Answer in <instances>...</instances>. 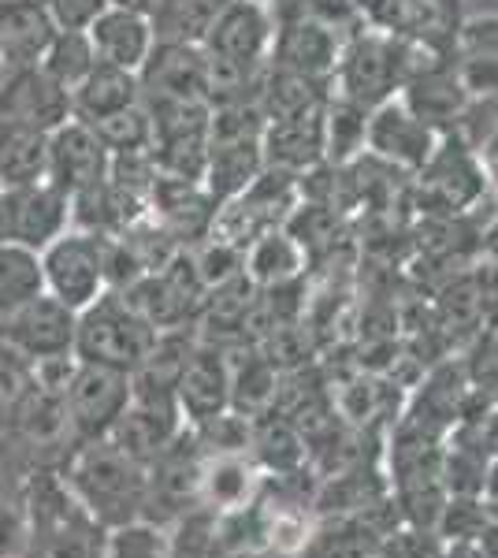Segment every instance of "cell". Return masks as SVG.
I'll return each instance as SVG.
<instances>
[{
    "label": "cell",
    "instance_id": "cell-34",
    "mask_svg": "<svg viewBox=\"0 0 498 558\" xmlns=\"http://www.w3.org/2000/svg\"><path fill=\"white\" fill-rule=\"evenodd\" d=\"M365 128H368L365 108L331 94L328 108H324V160L335 168L353 165L365 153Z\"/></svg>",
    "mask_w": 498,
    "mask_h": 558
},
{
    "label": "cell",
    "instance_id": "cell-18",
    "mask_svg": "<svg viewBox=\"0 0 498 558\" xmlns=\"http://www.w3.org/2000/svg\"><path fill=\"white\" fill-rule=\"evenodd\" d=\"M398 101L410 108L416 120L428 123L436 134H454L473 94L461 83V71L454 60H436V64L416 71L410 83L402 86Z\"/></svg>",
    "mask_w": 498,
    "mask_h": 558
},
{
    "label": "cell",
    "instance_id": "cell-23",
    "mask_svg": "<svg viewBox=\"0 0 498 558\" xmlns=\"http://www.w3.org/2000/svg\"><path fill=\"white\" fill-rule=\"evenodd\" d=\"M89 41H94V52L101 64L134 71L146 64L149 49H153V26L142 12H131V8L108 4L94 23H89Z\"/></svg>",
    "mask_w": 498,
    "mask_h": 558
},
{
    "label": "cell",
    "instance_id": "cell-26",
    "mask_svg": "<svg viewBox=\"0 0 498 558\" xmlns=\"http://www.w3.org/2000/svg\"><path fill=\"white\" fill-rule=\"evenodd\" d=\"M265 473L250 454H205L202 465V507L212 514H234L260 495Z\"/></svg>",
    "mask_w": 498,
    "mask_h": 558
},
{
    "label": "cell",
    "instance_id": "cell-25",
    "mask_svg": "<svg viewBox=\"0 0 498 558\" xmlns=\"http://www.w3.org/2000/svg\"><path fill=\"white\" fill-rule=\"evenodd\" d=\"M246 454L253 458L265 476H302V470L309 465V447H305L302 432H297L283 413L268 410L250 417V447Z\"/></svg>",
    "mask_w": 498,
    "mask_h": 558
},
{
    "label": "cell",
    "instance_id": "cell-50",
    "mask_svg": "<svg viewBox=\"0 0 498 558\" xmlns=\"http://www.w3.org/2000/svg\"><path fill=\"white\" fill-rule=\"evenodd\" d=\"M253 4H271V0H253Z\"/></svg>",
    "mask_w": 498,
    "mask_h": 558
},
{
    "label": "cell",
    "instance_id": "cell-22",
    "mask_svg": "<svg viewBox=\"0 0 498 558\" xmlns=\"http://www.w3.org/2000/svg\"><path fill=\"white\" fill-rule=\"evenodd\" d=\"M324 108H328V101L302 116H291V120L265 123V138H260L265 168L302 175L309 168L324 165Z\"/></svg>",
    "mask_w": 498,
    "mask_h": 558
},
{
    "label": "cell",
    "instance_id": "cell-11",
    "mask_svg": "<svg viewBox=\"0 0 498 558\" xmlns=\"http://www.w3.org/2000/svg\"><path fill=\"white\" fill-rule=\"evenodd\" d=\"M75 310H68L63 302L41 291L0 320V343L15 357H23L26 365H38L49 362V357L75 354Z\"/></svg>",
    "mask_w": 498,
    "mask_h": 558
},
{
    "label": "cell",
    "instance_id": "cell-39",
    "mask_svg": "<svg viewBox=\"0 0 498 558\" xmlns=\"http://www.w3.org/2000/svg\"><path fill=\"white\" fill-rule=\"evenodd\" d=\"M487 510L479 495H447L442 514L436 521V533L442 544H458V539H476L487 525Z\"/></svg>",
    "mask_w": 498,
    "mask_h": 558
},
{
    "label": "cell",
    "instance_id": "cell-46",
    "mask_svg": "<svg viewBox=\"0 0 498 558\" xmlns=\"http://www.w3.org/2000/svg\"><path fill=\"white\" fill-rule=\"evenodd\" d=\"M442 558H487V555L479 551L476 539H458V544H447V551H442Z\"/></svg>",
    "mask_w": 498,
    "mask_h": 558
},
{
    "label": "cell",
    "instance_id": "cell-33",
    "mask_svg": "<svg viewBox=\"0 0 498 558\" xmlns=\"http://www.w3.org/2000/svg\"><path fill=\"white\" fill-rule=\"evenodd\" d=\"M49 134L0 120V186H23L45 179Z\"/></svg>",
    "mask_w": 498,
    "mask_h": 558
},
{
    "label": "cell",
    "instance_id": "cell-47",
    "mask_svg": "<svg viewBox=\"0 0 498 558\" xmlns=\"http://www.w3.org/2000/svg\"><path fill=\"white\" fill-rule=\"evenodd\" d=\"M469 15H498V0H465V20Z\"/></svg>",
    "mask_w": 498,
    "mask_h": 558
},
{
    "label": "cell",
    "instance_id": "cell-14",
    "mask_svg": "<svg viewBox=\"0 0 498 558\" xmlns=\"http://www.w3.org/2000/svg\"><path fill=\"white\" fill-rule=\"evenodd\" d=\"M112 168V153L97 138L89 123L71 116L63 128L49 134V160H45V179L68 197H78L94 186H101Z\"/></svg>",
    "mask_w": 498,
    "mask_h": 558
},
{
    "label": "cell",
    "instance_id": "cell-1",
    "mask_svg": "<svg viewBox=\"0 0 498 558\" xmlns=\"http://www.w3.org/2000/svg\"><path fill=\"white\" fill-rule=\"evenodd\" d=\"M23 502L26 547L20 558H108L112 529L75 499L63 473H34Z\"/></svg>",
    "mask_w": 498,
    "mask_h": 558
},
{
    "label": "cell",
    "instance_id": "cell-41",
    "mask_svg": "<svg viewBox=\"0 0 498 558\" xmlns=\"http://www.w3.org/2000/svg\"><path fill=\"white\" fill-rule=\"evenodd\" d=\"M442 551H447V544L436 529L405 525V521L394 525L379 544V558H442Z\"/></svg>",
    "mask_w": 498,
    "mask_h": 558
},
{
    "label": "cell",
    "instance_id": "cell-4",
    "mask_svg": "<svg viewBox=\"0 0 498 558\" xmlns=\"http://www.w3.org/2000/svg\"><path fill=\"white\" fill-rule=\"evenodd\" d=\"M160 331L142 317V310L123 291H105L97 302L78 310L75 357L89 365L134 373L157 343Z\"/></svg>",
    "mask_w": 498,
    "mask_h": 558
},
{
    "label": "cell",
    "instance_id": "cell-16",
    "mask_svg": "<svg viewBox=\"0 0 498 558\" xmlns=\"http://www.w3.org/2000/svg\"><path fill=\"white\" fill-rule=\"evenodd\" d=\"M442 134H436L424 120L405 108L402 101H387L376 112H368V128H365V149H373L376 160L398 168V172H421L432 160Z\"/></svg>",
    "mask_w": 498,
    "mask_h": 558
},
{
    "label": "cell",
    "instance_id": "cell-9",
    "mask_svg": "<svg viewBox=\"0 0 498 558\" xmlns=\"http://www.w3.org/2000/svg\"><path fill=\"white\" fill-rule=\"evenodd\" d=\"M71 228V197L49 179L0 191V242L41 254Z\"/></svg>",
    "mask_w": 498,
    "mask_h": 558
},
{
    "label": "cell",
    "instance_id": "cell-19",
    "mask_svg": "<svg viewBox=\"0 0 498 558\" xmlns=\"http://www.w3.org/2000/svg\"><path fill=\"white\" fill-rule=\"evenodd\" d=\"M342 45L347 41H342L335 31H328V26L287 20V23H276L268 64L279 71H291V75L313 78V83L331 86V75L342 57Z\"/></svg>",
    "mask_w": 498,
    "mask_h": 558
},
{
    "label": "cell",
    "instance_id": "cell-49",
    "mask_svg": "<svg viewBox=\"0 0 498 558\" xmlns=\"http://www.w3.org/2000/svg\"><path fill=\"white\" fill-rule=\"evenodd\" d=\"M4 75H8V68H4V60H0V83H4Z\"/></svg>",
    "mask_w": 498,
    "mask_h": 558
},
{
    "label": "cell",
    "instance_id": "cell-40",
    "mask_svg": "<svg viewBox=\"0 0 498 558\" xmlns=\"http://www.w3.org/2000/svg\"><path fill=\"white\" fill-rule=\"evenodd\" d=\"M108 558H168V539L149 521H131L123 529H112Z\"/></svg>",
    "mask_w": 498,
    "mask_h": 558
},
{
    "label": "cell",
    "instance_id": "cell-31",
    "mask_svg": "<svg viewBox=\"0 0 498 558\" xmlns=\"http://www.w3.org/2000/svg\"><path fill=\"white\" fill-rule=\"evenodd\" d=\"M305 265H309V260H305L302 246H297L283 228H276V231H265L260 239L250 242L246 260H242V272H246L257 287H276V283L302 279Z\"/></svg>",
    "mask_w": 498,
    "mask_h": 558
},
{
    "label": "cell",
    "instance_id": "cell-29",
    "mask_svg": "<svg viewBox=\"0 0 498 558\" xmlns=\"http://www.w3.org/2000/svg\"><path fill=\"white\" fill-rule=\"evenodd\" d=\"M316 529V514L305 499H260V551L297 558Z\"/></svg>",
    "mask_w": 498,
    "mask_h": 558
},
{
    "label": "cell",
    "instance_id": "cell-43",
    "mask_svg": "<svg viewBox=\"0 0 498 558\" xmlns=\"http://www.w3.org/2000/svg\"><path fill=\"white\" fill-rule=\"evenodd\" d=\"M26 547V502L0 492V558H20Z\"/></svg>",
    "mask_w": 498,
    "mask_h": 558
},
{
    "label": "cell",
    "instance_id": "cell-3",
    "mask_svg": "<svg viewBox=\"0 0 498 558\" xmlns=\"http://www.w3.org/2000/svg\"><path fill=\"white\" fill-rule=\"evenodd\" d=\"M146 476V465L126 458L108 436L78 444L68 454V465H63L68 488L105 529H123L131 521H142Z\"/></svg>",
    "mask_w": 498,
    "mask_h": 558
},
{
    "label": "cell",
    "instance_id": "cell-13",
    "mask_svg": "<svg viewBox=\"0 0 498 558\" xmlns=\"http://www.w3.org/2000/svg\"><path fill=\"white\" fill-rule=\"evenodd\" d=\"M416 186H421V205H428V213H461L484 194V165L458 134H442L432 160L416 172Z\"/></svg>",
    "mask_w": 498,
    "mask_h": 558
},
{
    "label": "cell",
    "instance_id": "cell-35",
    "mask_svg": "<svg viewBox=\"0 0 498 558\" xmlns=\"http://www.w3.org/2000/svg\"><path fill=\"white\" fill-rule=\"evenodd\" d=\"M268 12H271V23L297 20V23L328 26L342 41H350L353 34L365 31L357 0H271Z\"/></svg>",
    "mask_w": 498,
    "mask_h": 558
},
{
    "label": "cell",
    "instance_id": "cell-5",
    "mask_svg": "<svg viewBox=\"0 0 498 558\" xmlns=\"http://www.w3.org/2000/svg\"><path fill=\"white\" fill-rule=\"evenodd\" d=\"M357 8L373 31L413 41L436 57H458L465 0H357Z\"/></svg>",
    "mask_w": 498,
    "mask_h": 558
},
{
    "label": "cell",
    "instance_id": "cell-32",
    "mask_svg": "<svg viewBox=\"0 0 498 558\" xmlns=\"http://www.w3.org/2000/svg\"><path fill=\"white\" fill-rule=\"evenodd\" d=\"M331 97L328 83H313V78L291 75V71H279L271 68L265 71V83H260L257 94V108L265 116V123L276 120H291V116H302L309 108H320Z\"/></svg>",
    "mask_w": 498,
    "mask_h": 558
},
{
    "label": "cell",
    "instance_id": "cell-44",
    "mask_svg": "<svg viewBox=\"0 0 498 558\" xmlns=\"http://www.w3.org/2000/svg\"><path fill=\"white\" fill-rule=\"evenodd\" d=\"M57 31H89V23L105 12L112 0H41Z\"/></svg>",
    "mask_w": 498,
    "mask_h": 558
},
{
    "label": "cell",
    "instance_id": "cell-6",
    "mask_svg": "<svg viewBox=\"0 0 498 558\" xmlns=\"http://www.w3.org/2000/svg\"><path fill=\"white\" fill-rule=\"evenodd\" d=\"M41 260V287L68 310H86L108 291L105 279V235L68 228L57 242L38 254Z\"/></svg>",
    "mask_w": 498,
    "mask_h": 558
},
{
    "label": "cell",
    "instance_id": "cell-27",
    "mask_svg": "<svg viewBox=\"0 0 498 558\" xmlns=\"http://www.w3.org/2000/svg\"><path fill=\"white\" fill-rule=\"evenodd\" d=\"M228 350V376H231V410L242 417L268 413L279 391V368L268 362L253 343L223 347Z\"/></svg>",
    "mask_w": 498,
    "mask_h": 558
},
{
    "label": "cell",
    "instance_id": "cell-12",
    "mask_svg": "<svg viewBox=\"0 0 498 558\" xmlns=\"http://www.w3.org/2000/svg\"><path fill=\"white\" fill-rule=\"evenodd\" d=\"M183 428L186 421L175 407V395L134 391L126 410L120 413V421L108 432V439L138 465H149L183 436Z\"/></svg>",
    "mask_w": 498,
    "mask_h": 558
},
{
    "label": "cell",
    "instance_id": "cell-38",
    "mask_svg": "<svg viewBox=\"0 0 498 558\" xmlns=\"http://www.w3.org/2000/svg\"><path fill=\"white\" fill-rule=\"evenodd\" d=\"M97 131V138L105 142V149L112 157H126V153H149L153 146V120L146 112V105H131L123 112H112L105 120L89 123Z\"/></svg>",
    "mask_w": 498,
    "mask_h": 558
},
{
    "label": "cell",
    "instance_id": "cell-36",
    "mask_svg": "<svg viewBox=\"0 0 498 558\" xmlns=\"http://www.w3.org/2000/svg\"><path fill=\"white\" fill-rule=\"evenodd\" d=\"M94 64H97V52H94V41H89L86 31H57L38 68L52 78V83H60L71 94V89L94 71Z\"/></svg>",
    "mask_w": 498,
    "mask_h": 558
},
{
    "label": "cell",
    "instance_id": "cell-21",
    "mask_svg": "<svg viewBox=\"0 0 498 558\" xmlns=\"http://www.w3.org/2000/svg\"><path fill=\"white\" fill-rule=\"evenodd\" d=\"M216 197L202 183H186V179H165L157 175L153 183V205L149 216L168 231L183 250H194L197 242L212 235L216 223Z\"/></svg>",
    "mask_w": 498,
    "mask_h": 558
},
{
    "label": "cell",
    "instance_id": "cell-30",
    "mask_svg": "<svg viewBox=\"0 0 498 558\" xmlns=\"http://www.w3.org/2000/svg\"><path fill=\"white\" fill-rule=\"evenodd\" d=\"M228 0H157L146 15L153 26V41L171 45H205L216 15Z\"/></svg>",
    "mask_w": 498,
    "mask_h": 558
},
{
    "label": "cell",
    "instance_id": "cell-52",
    "mask_svg": "<svg viewBox=\"0 0 498 558\" xmlns=\"http://www.w3.org/2000/svg\"><path fill=\"white\" fill-rule=\"evenodd\" d=\"M0 191H4V186H0Z\"/></svg>",
    "mask_w": 498,
    "mask_h": 558
},
{
    "label": "cell",
    "instance_id": "cell-20",
    "mask_svg": "<svg viewBox=\"0 0 498 558\" xmlns=\"http://www.w3.org/2000/svg\"><path fill=\"white\" fill-rule=\"evenodd\" d=\"M175 407L186 425H202L208 417H220L231 410V376L228 350L212 343H197L186 357L183 373L175 380Z\"/></svg>",
    "mask_w": 498,
    "mask_h": 558
},
{
    "label": "cell",
    "instance_id": "cell-51",
    "mask_svg": "<svg viewBox=\"0 0 498 558\" xmlns=\"http://www.w3.org/2000/svg\"><path fill=\"white\" fill-rule=\"evenodd\" d=\"M253 558H257V555H253ZM268 558H276V555H268Z\"/></svg>",
    "mask_w": 498,
    "mask_h": 558
},
{
    "label": "cell",
    "instance_id": "cell-8",
    "mask_svg": "<svg viewBox=\"0 0 498 558\" xmlns=\"http://www.w3.org/2000/svg\"><path fill=\"white\" fill-rule=\"evenodd\" d=\"M271 34H276V23H271L268 4L228 0L202 45L208 68L234 71V75H260L268 68Z\"/></svg>",
    "mask_w": 498,
    "mask_h": 558
},
{
    "label": "cell",
    "instance_id": "cell-28",
    "mask_svg": "<svg viewBox=\"0 0 498 558\" xmlns=\"http://www.w3.org/2000/svg\"><path fill=\"white\" fill-rule=\"evenodd\" d=\"M138 101H142L138 75L97 60L94 71L71 89V116L83 123H97V120H105V116L123 112V108H131Z\"/></svg>",
    "mask_w": 498,
    "mask_h": 558
},
{
    "label": "cell",
    "instance_id": "cell-10",
    "mask_svg": "<svg viewBox=\"0 0 498 558\" xmlns=\"http://www.w3.org/2000/svg\"><path fill=\"white\" fill-rule=\"evenodd\" d=\"M131 395H134L131 373L78 362L68 387H63V410H68L75 447L89 444V439H105L116 421H120V413L126 410Z\"/></svg>",
    "mask_w": 498,
    "mask_h": 558
},
{
    "label": "cell",
    "instance_id": "cell-48",
    "mask_svg": "<svg viewBox=\"0 0 498 558\" xmlns=\"http://www.w3.org/2000/svg\"><path fill=\"white\" fill-rule=\"evenodd\" d=\"M112 4H120V8H131V12L149 15V12H153V4H157V0H112Z\"/></svg>",
    "mask_w": 498,
    "mask_h": 558
},
{
    "label": "cell",
    "instance_id": "cell-2",
    "mask_svg": "<svg viewBox=\"0 0 498 558\" xmlns=\"http://www.w3.org/2000/svg\"><path fill=\"white\" fill-rule=\"evenodd\" d=\"M436 60H450V57H436V52L421 49V45L365 26V31L353 34L342 45L339 68L331 75V94L347 97V101L365 108V112H376L379 105L394 101L402 94V86L410 83L416 71L432 68Z\"/></svg>",
    "mask_w": 498,
    "mask_h": 558
},
{
    "label": "cell",
    "instance_id": "cell-15",
    "mask_svg": "<svg viewBox=\"0 0 498 558\" xmlns=\"http://www.w3.org/2000/svg\"><path fill=\"white\" fill-rule=\"evenodd\" d=\"M142 105L205 101L208 105V57L202 45L153 41L146 64L138 68Z\"/></svg>",
    "mask_w": 498,
    "mask_h": 558
},
{
    "label": "cell",
    "instance_id": "cell-42",
    "mask_svg": "<svg viewBox=\"0 0 498 558\" xmlns=\"http://www.w3.org/2000/svg\"><path fill=\"white\" fill-rule=\"evenodd\" d=\"M458 57L498 64V15H469L458 38Z\"/></svg>",
    "mask_w": 498,
    "mask_h": 558
},
{
    "label": "cell",
    "instance_id": "cell-45",
    "mask_svg": "<svg viewBox=\"0 0 498 558\" xmlns=\"http://www.w3.org/2000/svg\"><path fill=\"white\" fill-rule=\"evenodd\" d=\"M479 502L491 518H498V458H491L487 465V476H484V488H479Z\"/></svg>",
    "mask_w": 498,
    "mask_h": 558
},
{
    "label": "cell",
    "instance_id": "cell-37",
    "mask_svg": "<svg viewBox=\"0 0 498 558\" xmlns=\"http://www.w3.org/2000/svg\"><path fill=\"white\" fill-rule=\"evenodd\" d=\"M41 291L45 287H41L38 254L20 250V246H4V242H0V320Z\"/></svg>",
    "mask_w": 498,
    "mask_h": 558
},
{
    "label": "cell",
    "instance_id": "cell-7",
    "mask_svg": "<svg viewBox=\"0 0 498 558\" xmlns=\"http://www.w3.org/2000/svg\"><path fill=\"white\" fill-rule=\"evenodd\" d=\"M297 197V175L276 172L265 168L242 194H234L231 202H223L216 209L212 235L231 242V246L246 250L253 239H260L265 231H276L287 223V216L294 213Z\"/></svg>",
    "mask_w": 498,
    "mask_h": 558
},
{
    "label": "cell",
    "instance_id": "cell-17",
    "mask_svg": "<svg viewBox=\"0 0 498 558\" xmlns=\"http://www.w3.org/2000/svg\"><path fill=\"white\" fill-rule=\"evenodd\" d=\"M0 120L52 134L71 120V94L52 83L38 64L15 68L0 83Z\"/></svg>",
    "mask_w": 498,
    "mask_h": 558
},
{
    "label": "cell",
    "instance_id": "cell-24",
    "mask_svg": "<svg viewBox=\"0 0 498 558\" xmlns=\"http://www.w3.org/2000/svg\"><path fill=\"white\" fill-rule=\"evenodd\" d=\"M57 23L41 0H0V60L8 71L41 64Z\"/></svg>",
    "mask_w": 498,
    "mask_h": 558
}]
</instances>
